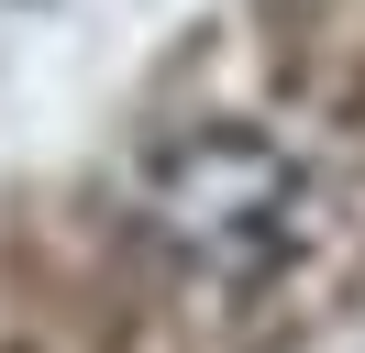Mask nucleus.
I'll use <instances>...</instances> for the list:
<instances>
[{
  "label": "nucleus",
  "instance_id": "f257e3e1",
  "mask_svg": "<svg viewBox=\"0 0 365 353\" xmlns=\"http://www.w3.org/2000/svg\"><path fill=\"white\" fill-rule=\"evenodd\" d=\"M299 199H310L299 166L244 122H200L178 144H155V166H144V221L200 276H266L299 232Z\"/></svg>",
  "mask_w": 365,
  "mask_h": 353
}]
</instances>
